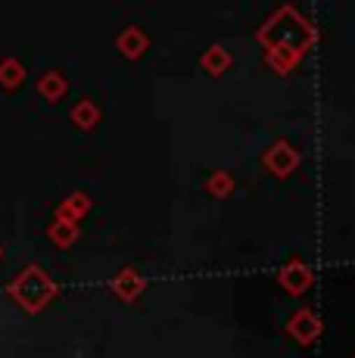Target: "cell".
I'll return each instance as SVG.
<instances>
[{"label": "cell", "instance_id": "cell-3", "mask_svg": "<svg viewBox=\"0 0 355 358\" xmlns=\"http://www.w3.org/2000/svg\"><path fill=\"white\" fill-rule=\"evenodd\" d=\"M265 165H268L275 175L284 178L299 165V153L290 147V143H275V147L268 150V156H265Z\"/></svg>", "mask_w": 355, "mask_h": 358}, {"label": "cell", "instance_id": "cell-12", "mask_svg": "<svg viewBox=\"0 0 355 358\" xmlns=\"http://www.w3.org/2000/svg\"><path fill=\"white\" fill-rule=\"evenodd\" d=\"M203 69H206L209 75H224V69H228L231 63V57H228V50H224L222 44H215V47H209L206 53H203Z\"/></svg>", "mask_w": 355, "mask_h": 358}, {"label": "cell", "instance_id": "cell-9", "mask_svg": "<svg viewBox=\"0 0 355 358\" xmlns=\"http://www.w3.org/2000/svg\"><path fill=\"white\" fill-rule=\"evenodd\" d=\"M290 334L296 336L299 343H312V340H315V334H318L315 315H312V312H299L296 318L290 321Z\"/></svg>", "mask_w": 355, "mask_h": 358}, {"label": "cell", "instance_id": "cell-6", "mask_svg": "<svg viewBox=\"0 0 355 358\" xmlns=\"http://www.w3.org/2000/svg\"><path fill=\"white\" fill-rule=\"evenodd\" d=\"M47 237L53 240V243L59 246V250H69V246L78 240V222H69V218H53L50 231H47Z\"/></svg>", "mask_w": 355, "mask_h": 358}, {"label": "cell", "instance_id": "cell-7", "mask_svg": "<svg viewBox=\"0 0 355 358\" xmlns=\"http://www.w3.org/2000/svg\"><path fill=\"white\" fill-rule=\"evenodd\" d=\"M119 50L125 53L128 59H138L143 50H147V34H143L138 25H131V29H125L119 34Z\"/></svg>", "mask_w": 355, "mask_h": 358}, {"label": "cell", "instance_id": "cell-4", "mask_svg": "<svg viewBox=\"0 0 355 358\" xmlns=\"http://www.w3.org/2000/svg\"><path fill=\"white\" fill-rule=\"evenodd\" d=\"M66 91H69V81H66V75L59 72V69H47V72L38 78V94L44 100L57 103V100L66 97Z\"/></svg>", "mask_w": 355, "mask_h": 358}, {"label": "cell", "instance_id": "cell-11", "mask_svg": "<svg viewBox=\"0 0 355 358\" xmlns=\"http://www.w3.org/2000/svg\"><path fill=\"white\" fill-rule=\"evenodd\" d=\"M87 209H91V199H87L85 194H69L63 199V206L57 209V215L59 218H69V222H78Z\"/></svg>", "mask_w": 355, "mask_h": 358}, {"label": "cell", "instance_id": "cell-5", "mask_svg": "<svg viewBox=\"0 0 355 358\" xmlns=\"http://www.w3.org/2000/svg\"><path fill=\"white\" fill-rule=\"evenodd\" d=\"M25 85V66L16 57H3L0 59V87L3 91H19Z\"/></svg>", "mask_w": 355, "mask_h": 358}, {"label": "cell", "instance_id": "cell-14", "mask_svg": "<svg viewBox=\"0 0 355 358\" xmlns=\"http://www.w3.org/2000/svg\"><path fill=\"white\" fill-rule=\"evenodd\" d=\"M0 259H3V246H0Z\"/></svg>", "mask_w": 355, "mask_h": 358}, {"label": "cell", "instance_id": "cell-1", "mask_svg": "<svg viewBox=\"0 0 355 358\" xmlns=\"http://www.w3.org/2000/svg\"><path fill=\"white\" fill-rule=\"evenodd\" d=\"M256 41L265 47L268 66L275 69L277 75H287L315 47V25H312L296 6L287 3L256 31Z\"/></svg>", "mask_w": 355, "mask_h": 358}, {"label": "cell", "instance_id": "cell-10", "mask_svg": "<svg viewBox=\"0 0 355 358\" xmlns=\"http://www.w3.org/2000/svg\"><path fill=\"white\" fill-rule=\"evenodd\" d=\"M72 122H75V125H78L81 131H91V128L100 122V109H97V103H91V100L75 103V109H72Z\"/></svg>", "mask_w": 355, "mask_h": 358}, {"label": "cell", "instance_id": "cell-2", "mask_svg": "<svg viewBox=\"0 0 355 358\" xmlns=\"http://www.w3.org/2000/svg\"><path fill=\"white\" fill-rule=\"evenodd\" d=\"M6 293L13 296V302H16L19 308H25L29 315H38V312H44V308L50 306V299L57 296V284H53V278L41 265H25L22 271L10 280Z\"/></svg>", "mask_w": 355, "mask_h": 358}, {"label": "cell", "instance_id": "cell-8", "mask_svg": "<svg viewBox=\"0 0 355 358\" xmlns=\"http://www.w3.org/2000/svg\"><path fill=\"white\" fill-rule=\"evenodd\" d=\"M281 284L287 287L290 293H303L305 287L312 284V271H305L299 262H293L290 268H284V274H281Z\"/></svg>", "mask_w": 355, "mask_h": 358}, {"label": "cell", "instance_id": "cell-13", "mask_svg": "<svg viewBox=\"0 0 355 358\" xmlns=\"http://www.w3.org/2000/svg\"><path fill=\"white\" fill-rule=\"evenodd\" d=\"M113 290L122 296V299H134V296L140 293V278H134L131 268H125V271L119 274V278L113 280Z\"/></svg>", "mask_w": 355, "mask_h": 358}]
</instances>
